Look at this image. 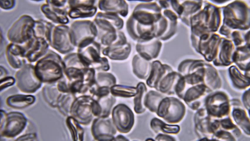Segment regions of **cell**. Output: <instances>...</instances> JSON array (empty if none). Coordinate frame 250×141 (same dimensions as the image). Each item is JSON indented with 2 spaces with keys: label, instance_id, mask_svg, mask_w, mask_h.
I'll use <instances>...</instances> for the list:
<instances>
[{
  "label": "cell",
  "instance_id": "277c9868",
  "mask_svg": "<svg viewBox=\"0 0 250 141\" xmlns=\"http://www.w3.org/2000/svg\"><path fill=\"white\" fill-rule=\"evenodd\" d=\"M26 123V119L22 113L10 112L7 114L4 121L0 125V134L7 137H14L23 131Z\"/></svg>",
  "mask_w": 250,
  "mask_h": 141
},
{
  "label": "cell",
  "instance_id": "2e32d148",
  "mask_svg": "<svg viewBox=\"0 0 250 141\" xmlns=\"http://www.w3.org/2000/svg\"><path fill=\"white\" fill-rule=\"evenodd\" d=\"M15 82V79L11 76H6L0 79V91L7 87L13 85Z\"/></svg>",
  "mask_w": 250,
  "mask_h": 141
},
{
  "label": "cell",
  "instance_id": "ac0fdd59",
  "mask_svg": "<svg viewBox=\"0 0 250 141\" xmlns=\"http://www.w3.org/2000/svg\"><path fill=\"white\" fill-rule=\"evenodd\" d=\"M36 135L35 133H31L24 135L18 138L16 140H36Z\"/></svg>",
  "mask_w": 250,
  "mask_h": 141
},
{
  "label": "cell",
  "instance_id": "3957f363",
  "mask_svg": "<svg viewBox=\"0 0 250 141\" xmlns=\"http://www.w3.org/2000/svg\"><path fill=\"white\" fill-rule=\"evenodd\" d=\"M16 79L18 88L24 93H34L41 85L42 82L36 75L34 66L30 64H25L18 70Z\"/></svg>",
  "mask_w": 250,
  "mask_h": 141
},
{
  "label": "cell",
  "instance_id": "ffe728a7",
  "mask_svg": "<svg viewBox=\"0 0 250 141\" xmlns=\"http://www.w3.org/2000/svg\"><path fill=\"white\" fill-rule=\"evenodd\" d=\"M128 141L127 138L121 135L117 136L115 138L114 141Z\"/></svg>",
  "mask_w": 250,
  "mask_h": 141
},
{
  "label": "cell",
  "instance_id": "6da1fadb",
  "mask_svg": "<svg viewBox=\"0 0 250 141\" xmlns=\"http://www.w3.org/2000/svg\"><path fill=\"white\" fill-rule=\"evenodd\" d=\"M60 59L55 54L49 53L38 60L35 66L36 75L42 82L51 83L60 78L62 68Z\"/></svg>",
  "mask_w": 250,
  "mask_h": 141
},
{
  "label": "cell",
  "instance_id": "7a4b0ae2",
  "mask_svg": "<svg viewBox=\"0 0 250 141\" xmlns=\"http://www.w3.org/2000/svg\"><path fill=\"white\" fill-rule=\"evenodd\" d=\"M34 22L29 16L21 17L10 29L8 35L9 40L12 43L25 44L34 36Z\"/></svg>",
  "mask_w": 250,
  "mask_h": 141
},
{
  "label": "cell",
  "instance_id": "9a60e30c",
  "mask_svg": "<svg viewBox=\"0 0 250 141\" xmlns=\"http://www.w3.org/2000/svg\"><path fill=\"white\" fill-rule=\"evenodd\" d=\"M104 75H99L98 78V83L100 85L108 87L115 83L116 79L113 76L109 74Z\"/></svg>",
  "mask_w": 250,
  "mask_h": 141
},
{
  "label": "cell",
  "instance_id": "9c48e42d",
  "mask_svg": "<svg viewBox=\"0 0 250 141\" xmlns=\"http://www.w3.org/2000/svg\"><path fill=\"white\" fill-rule=\"evenodd\" d=\"M6 56L11 66L15 69H20L25 64V50L22 46L11 43L7 46Z\"/></svg>",
  "mask_w": 250,
  "mask_h": 141
},
{
  "label": "cell",
  "instance_id": "d6986e66",
  "mask_svg": "<svg viewBox=\"0 0 250 141\" xmlns=\"http://www.w3.org/2000/svg\"><path fill=\"white\" fill-rule=\"evenodd\" d=\"M7 72L6 69L3 67L0 66V79L6 77Z\"/></svg>",
  "mask_w": 250,
  "mask_h": 141
},
{
  "label": "cell",
  "instance_id": "ba28073f",
  "mask_svg": "<svg viewBox=\"0 0 250 141\" xmlns=\"http://www.w3.org/2000/svg\"><path fill=\"white\" fill-rule=\"evenodd\" d=\"M84 101H75L72 105L70 113L78 122L86 124L89 123L92 118L93 100Z\"/></svg>",
  "mask_w": 250,
  "mask_h": 141
},
{
  "label": "cell",
  "instance_id": "8fae6325",
  "mask_svg": "<svg viewBox=\"0 0 250 141\" xmlns=\"http://www.w3.org/2000/svg\"><path fill=\"white\" fill-rule=\"evenodd\" d=\"M43 94L46 101L53 106H57L58 102L63 94L56 84H48L43 89Z\"/></svg>",
  "mask_w": 250,
  "mask_h": 141
},
{
  "label": "cell",
  "instance_id": "4fadbf2b",
  "mask_svg": "<svg viewBox=\"0 0 250 141\" xmlns=\"http://www.w3.org/2000/svg\"><path fill=\"white\" fill-rule=\"evenodd\" d=\"M67 123L73 138L75 140H81L83 139V130L79 122L73 117H70L67 120Z\"/></svg>",
  "mask_w": 250,
  "mask_h": 141
},
{
  "label": "cell",
  "instance_id": "e0dca14e",
  "mask_svg": "<svg viewBox=\"0 0 250 141\" xmlns=\"http://www.w3.org/2000/svg\"><path fill=\"white\" fill-rule=\"evenodd\" d=\"M14 4L13 0L0 1V7L4 9H9L13 7Z\"/></svg>",
  "mask_w": 250,
  "mask_h": 141
},
{
  "label": "cell",
  "instance_id": "44dd1931",
  "mask_svg": "<svg viewBox=\"0 0 250 141\" xmlns=\"http://www.w3.org/2000/svg\"><path fill=\"white\" fill-rule=\"evenodd\" d=\"M223 122H223L224 126L226 128L227 127L229 128L232 127V125L231 124L230 122H229L228 120L224 121Z\"/></svg>",
  "mask_w": 250,
  "mask_h": 141
},
{
  "label": "cell",
  "instance_id": "30bf717a",
  "mask_svg": "<svg viewBox=\"0 0 250 141\" xmlns=\"http://www.w3.org/2000/svg\"><path fill=\"white\" fill-rule=\"evenodd\" d=\"M35 100V98L32 95L17 94L9 97L6 102L9 106L12 108H22L32 104Z\"/></svg>",
  "mask_w": 250,
  "mask_h": 141
},
{
  "label": "cell",
  "instance_id": "5bb4252c",
  "mask_svg": "<svg viewBox=\"0 0 250 141\" xmlns=\"http://www.w3.org/2000/svg\"><path fill=\"white\" fill-rule=\"evenodd\" d=\"M111 91L115 95L129 97L135 96L137 90V88L134 87L116 85L112 87Z\"/></svg>",
  "mask_w": 250,
  "mask_h": 141
},
{
  "label": "cell",
  "instance_id": "52a82bcc",
  "mask_svg": "<svg viewBox=\"0 0 250 141\" xmlns=\"http://www.w3.org/2000/svg\"><path fill=\"white\" fill-rule=\"evenodd\" d=\"M23 46L25 50L26 58L30 62L38 61L43 57L48 44L44 38L34 36Z\"/></svg>",
  "mask_w": 250,
  "mask_h": 141
},
{
  "label": "cell",
  "instance_id": "5b68a950",
  "mask_svg": "<svg viewBox=\"0 0 250 141\" xmlns=\"http://www.w3.org/2000/svg\"><path fill=\"white\" fill-rule=\"evenodd\" d=\"M112 117L113 123L120 132L128 133L133 126V113L129 108L124 104H119L114 108Z\"/></svg>",
  "mask_w": 250,
  "mask_h": 141
},
{
  "label": "cell",
  "instance_id": "8992f818",
  "mask_svg": "<svg viewBox=\"0 0 250 141\" xmlns=\"http://www.w3.org/2000/svg\"><path fill=\"white\" fill-rule=\"evenodd\" d=\"M92 132L94 138L99 141H114L116 127L112 120L107 117H99L93 123Z\"/></svg>",
  "mask_w": 250,
  "mask_h": 141
},
{
  "label": "cell",
  "instance_id": "7c38bea8",
  "mask_svg": "<svg viewBox=\"0 0 250 141\" xmlns=\"http://www.w3.org/2000/svg\"><path fill=\"white\" fill-rule=\"evenodd\" d=\"M137 93L134 98V110L137 113L143 112L145 110L143 102V97L146 91L144 85L142 83H139L137 87Z\"/></svg>",
  "mask_w": 250,
  "mask_h": 141
}]
</instances>
